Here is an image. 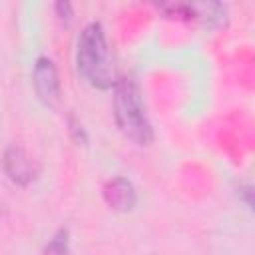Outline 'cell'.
Here are the masks:
<instances>
[{"label": "cell", "mask_w": 255, "mask_h": 255, "mask_svg": "<svg viewBox=\"0 0 255 255\" xmlns=\"http://www.w3.org/2000/svg\"><path fill=\"white\" fill-rule=\"evenodd\" d=\"M193 10H195V20H199L207 28H221L229 20L227 6L225 4H219V2L193 4Z\"/></svg>", "instance_id": "obj_6"}, {"label": "cell", "mask_w": 255, "mask_h": 255, "mask_svg": "<svg viewBox=\"0 0 255 255\" xmlns=\"http://www.w3.org/2000/svg\"><path fill=\"white\" fill-rule=\"evenodd\" d=\"M54 12L58 16V20H62L64 24H68L74 16V6L70 2H56L54 4Z\"/></svg>", "instance_id": "obj_9"}, {"label": "cell", "mask_w": 255, "mask_h": 255, "mask_svg": "<svg viewBox=\"0 0 255 255\" xmlns=\"http://www.w3.org/2000/svg\"><path fill=\"white\" fill-rule=\"evenodd\" d=\"M76 68L80 76L98 90H112L118 82V68L106 30L100 22H90L78 38Z\"/></svg>", "instance_id": "obj_1"}, {"label": "cell", "mask_w": 255, "mask_h": 255, "mask_svg": "<svg viewBox=\"0 0 255 255\" xmlns=\"http://www.w3.org/2000/svg\"><path fill=\"white\" fill-rule=\"evenodd\" d=\"M32 84H34L38 100L46 108H50V110L60 108V104H62V82H60V74H58V68H56L54 60H50L48 56H40L34 62Z\"/></svg>", "instance_id": "obj_4"}, {"label": "cell", "mask_w": 255, "mask_h": 255, "mask_svg": "<svg viewBox=\"0 0 255 255\" xmlns=\"http://www.w3.org/2000/svg\"><path fill=\"white\" fill-rule=\"evenodd\" d=\"M2 167H4V173L8 175V179L22 187L34 183L42 173L40 159L18 143H12L6 147L4 155H2Z\"/></svg>", "instance_id": "obj_3"}, {"label": "cell", "mask_w": 255, "mask_h": 255, "mask_svg": "<svg viewBox=\"0 0 255 255\" xmlns=\"http://www.w3.org/2000/svg\"><path fill=\"white\" fill-rule=\"evenodd\" d=\"M114 90V120L118 129L135 145L153 141V126L149 122L143 94L133 76H120Z\"/></svg>", "instance_id": "obj_2"}, {"label": "cell", "mask_w": 255, "mask_h": 255, "mask_svg": "<svg viewBox=\"0 0 255 255\" xmlns=\"http://www.w3.org/2000/svg\"><path fill=\"white\" fill-rule=\"evenodd\" d=\"M68 131H70V137H72L78 145H86V143H88V131H86L84 124H82L74 114L68 116Z\"/></svg>", "instance_id": "obj_8"}, {"label": "cell", "mask_w": 255, "mask_h": 255, "mask_svg": "<svg viewBox=\"0 0 255 255\" xmlns=\"http://www.w3.org/2000/svg\"><path fill=\"white\" fill-rule=\"evenodd\" d=\"M239 197H243V201H245V205L251 209V205H253V191H251V185H239Z\"/></svg>", "instance_id": "obj_10"}, {"label": "cell", "mask_w": 255, "mask_h": 255, "mask_svg": "<svg viewBox=\"0 0 255 255\" xmlns=\"http://www.w3.org/2000/svg\"><path fill=\"white\" fill-rule=\"evenodd\" d=\"M102 197L110 209L120 211V213L131 211L137 203V191L133 183L122 175L112 177L102 185Z\"/></svg>", "instance_id": "obj_5"}, {"label": "cell", "mask_w": 255, "mask_h": 255, "mask_svg": "<svg viewBox=\"0 0 255 255\" xmlns=\"http://www.w3.org/2000/svg\"><path fill=\"white\" fill-rule=\"evenodd\" d=\"M42 255H70V233L68 229H58L42 247Z\"/></svg>", "instance_id": "obj_7"}]
</instances>
